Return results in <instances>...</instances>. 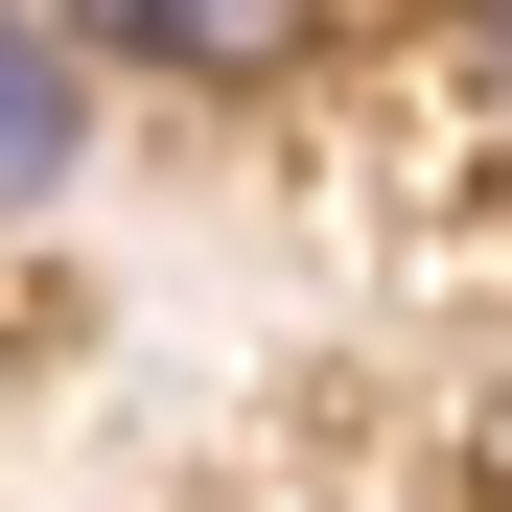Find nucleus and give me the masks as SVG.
Masks as SVG:
<instances>
[{
  "label": "nucleus",
  "instance_id": "obj_1",
  "mask_svg": "<svg viewBox=\"0 0 512 512\" xmlns=\"http://www.w3.org/2000/svg\"><path fill=\"white\" fill-rule=\"evenodd\" d=\"M70 163H94V47H70V0H0V233H24Z\"/></svg>",
  "mask_w": 512,
  "mask_h": 512
},
{
  "label": "nucleus",
  "instance_id": "obj_2",
  "mask_svg": "<svg viewBox=\"0 0 512 512\" xmlns=\"http://www.w3.org/2000/svg\"><path fill=\"white\" fill-rule=\"evenodd\" d=\"M326 0H70V47H117V70H187V94H256V70H303Z\"/></svg>",
  "mask_w": 512,
  "mask_h": 512
},
{
  "label": "nucleus",
  "instance_id": "obj_3",
  "mask_svg": "<svg viewBox=\"0 0 512 512\" xmlns=\"http://www.w3.org/2000/svg\"><path fill=\"white\" fill-rule=\"evenodd\" d=\"M466 47H489V94H512V0H466Z\"/></svg>",
  "mask_w": 512,
  "mask_h": 512
}]
</instances>
